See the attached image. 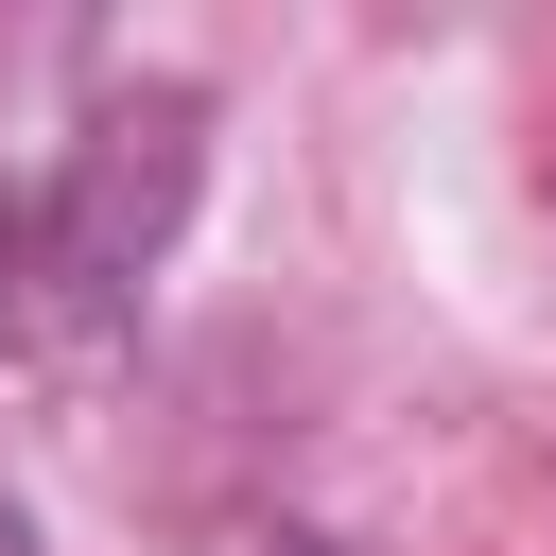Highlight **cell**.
Wrapping results in <instances>:
<instances>
[{
  "label": "cell",
  "instance_id": "cell-1",
  "mask_svg": "<svg viewBox=\"0 0 556 556\" xmlns=\"http://www.w3.org/2000/svg\"><path fill=\"white\" fill-rule=\"evenodd\" d=\"M191 191H208V87H122V104H87V139L35 174V208H52L104 278H156L174 226H191Z\"/></svg>",
  "mask_w": 556,
  "mask_h": 556
},
{
  "label": "cell",
  "instance_id": "cell-3",
  "mask_svg": "<svg viewBox=\"0 0 556 556\" xmlns=\"http://www.w3.org/2000/svg\"><path fill=\"white\" fill-rule=\"evenodd\" d=\"M0 556H35V504H17V486H0Z\"/></svg>",
  "mask_w": 556,
  "mask_h": 556
},
{
  "label": "cell",
  "instance_id": "cell-4",
  "mask_svg": "<svg viewBox=\"0 0 556 556\" xmlns=\"http://www.w3.org/2000/svg\"><path fill=\"white\" fill-rule=\"evenodd\" d=\"M261 556H348V539H261Z\"/></svg>",
  "mask_w": 556,
  "mask_h": 556
},
{
  "label": "cell",
  "instance_id": "cell-2",
  "mask_svg": "<svg viewBox=\"0 0 556 556\" xmlns=\"http://www.w3.org/2000/svg\"><path fill=\"white\" fill-rule=\"evenodd\" d=\"M139 348V278H104L35 191H0V400H104Z\"/></svg>",
  "mask_w": 556,
  "mask_h": 556
}]
</instances>
